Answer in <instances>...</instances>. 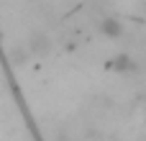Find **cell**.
Masks as SVG:
<instances>
[{"label":"cell","instance_id":"1","mask_svg":"<svg viewBox=\"0 0 146 141\" xmlns=\"http://www.w3.org/2000/svg\"><path fill=\"white\" fill-rule=\"evenodd\" d=\"M49 49H51V41H49L46 33H41V31L31 33V39H28V51H31V54L44 57V54H49Z\"/></svg>","mask_w":146,"mask_h":141},{"label":"cell","instance_id":"2","mask_svg":"<svg viewBox=\"0 0 146 141\" xmlns=\"http://www.w3.org/2000/svg\"><path fill=\"white\" fill-rule=\"evenodd\" d=\"M100 33L108 36V39H118V36H123V23L113 15H105L100 21Z\"/></svg>","mask_w":146,"mask_h":141},{"label":"cell","instance_id":"3","mask_svg":"<svg viewBox=\"0 0 146 141\" xmlns=\"http://www.w3.org/2000/svg\"><path fill=\"white\" fill-rule=\"evenodd\" d=\"M110 69H115L118 74H131V72H136V62H133L128 54H118V57L110 62Z\"/></svg>","mask_w":146,"mask_h":141}]
</instances>
